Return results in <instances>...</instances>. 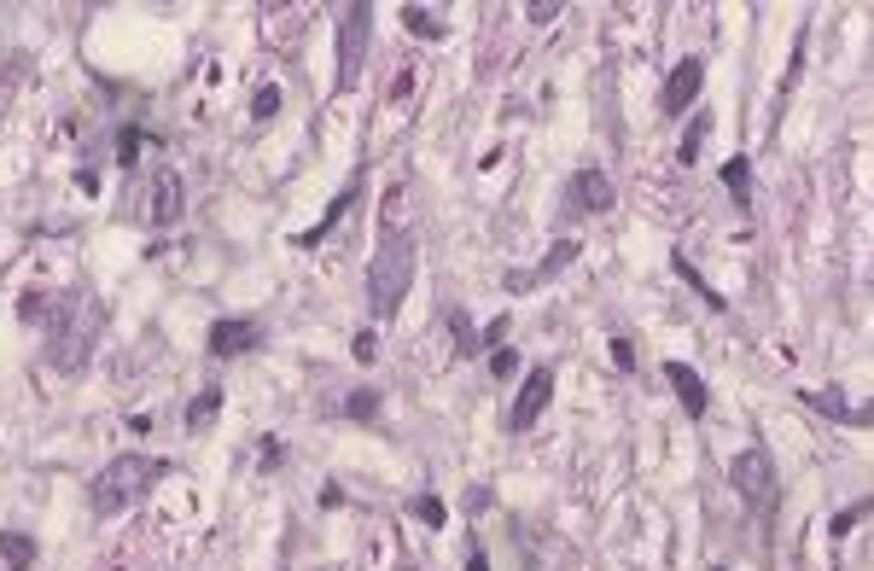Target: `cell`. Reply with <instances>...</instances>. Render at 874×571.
Here are the masks:
<instances>
[{
    "instance_id": "1",
    "label": "cell",
    "mask_w": 874,
    "mask_h": 571,
    "mask_svg": "<svg viewBox=\"0 0 874 571\" xmlns=\"http://www.w3.org/2000/svg\"><path fill=\"white\" fill-rule=\"evenodd\" d=\"M100 333H105V303L94 292H59L47 309V368L82 373L100 350Z\"/></svg>"
},
{
    "instance_id": "2",
    "label": "cell",
    "mask_w": 874,
    "mask_h": 571,
    "mask_svg": "<svg viewBox=\"0 0 874 571\" xmlns=\"http://www.w3.org/2000/svg\"><path fill=\"white\" fill-rule=\"evenodd\" d=\"M420 239L408 234V228H391V234L373 245V263H368V309L379 315V321H391L397 309H403V298L414 292V251Z\"/></svg>"
},
{
    "instance_id": "3",
    "label": "cell",
    "mask_w": 874,
    "mask_h": 571,
    "mask_svg": "<svg viewBox=\"0 0 874 571\" xmlns=\"http://www.w3.org/2000/svg\"><path fill=\"white\" fill-rule=\"evenodd\" d=\"M158 478H169V461H158V455H117V461L88 484V507H94L100 519H117V513H129Z\"/></svg>"
},
{
    "instance_id": "4",
    "label": "cell",
    "mask_w": 874,
    "mask_h": 571,
    "mask_svg": "<svg viewBox=\"0 0 874 571\" xmlns=\"http://www.w3.org/2000/svg\"><path fill=\"white\" fill-rule=\"evenodd\" d=\"M729 484H735V496L746 502V513H758V519H770L775 502H781V478H775V461L764 443H746L735 461H729Z\"/></svg>"
},
{
    "instance_id": "5",
    "label": "cell",
    "mask_w": 874,
    "mask_h": 571,
    "mask_svg": "<svg viewBox=\"0 0 874 571\" xmlns=\"http://www.w3.org/2000/svg\"><path fill=\"white\" fill-rule=\"evenodd\" d=\"M368 35H373V6H368V0L344 6V18H338V88H356V82H362Z\"/></svg>"
},
{
    "instance_id": "6",
    "label": "cell",
    "mask_w": 874,
    "mask_h": 571,
    "mask_svg": "<svg viewBox=\"0 0 874 571\" xmlns=\"http://www.w3.org/2000/svg\"><path fill=\"white\" fill-rule=\"evenodd\" d=\"M181 216H187V181L169 164H158L146 175V222L152 228H175Z\"/></svg>"
},
{
    "instance_id": "7",
    "label": "cell",
    "mask_w": 874,
    "mask_h": 571,
    "mask_svg": "<svg viewBox=\"0 0 874 571\" xmlns=\"http://www.w3.org/2000/svg\"><path fill=\"white\" fill-rule=\"evenodd\" d=\"M548 403H554V368H525V385H519V397L507 408V432L513 437L531 432L542 414H548Z\"/></svg>"
},
{
    "instance_id": "8",
    "label": "cell",
    "mask_w": 874,
    "mask_h": 571,
    "mask_svg": "<svg viewBox=\"0 0 874 571\" xmlns=\"http://www.w3.org/2000/svg\"><path fill=\"white\" fill-rule=\"evenodd\" d=\"M700 88H706V59H700V53L676 59V70L665 76V94H659V111H665V117H688L694 100H700Z\"/></svg>"
},
{
    "instance_id": "9",
    "label": "cell",
    "mask_w": 874,
    "mask_h": 571,
    "mask_svg": "<svg viewBox=\"0 0 874 571\" xmlns=\"http://www.w3.org/2000/svg\"><path fill=\"white\" fill-rule=\"evenodd\" d=\"M566 204H572L577 216H606L612 204H618V187H612V175L606 169H577L572 181H566Z\"/></svg>"
},
{
    "instance_id": "10",
    "label": "cell",
    "mask_w": 874,
    "mask_h": 571,
    "mask_svg": "<svg viewBox=\"0 0 874 571\" xmlns=\"http://www.w3.org/2000/svg\"><path fill=\"white\" fill-rule=\"evenodd\" d=\"M257 338H263V327H257L251 315H222V321L210 327V356H216V362L251 356V350H257Z\"/></svg>"
},
{
    "instance_id": "11",
    "label": "cell",
    "mask_w": 874,
    "mask_h": 571,
    "mask_svg": "<svg viewBox=\"0 0 874 571\" xmlns=\"http://www.w3.org/2000/svg\"><path fill=\"white\" fill-rule=\"evenodd\" d=\"M665 379H671V391H676V403H682L688 420H700V414L711 408V391H706V379H700V368H688V362H665Z\"/></svg>"
},
{
    "instance_id": "12",
    "label": "cell",
    "mask_w": 874,
    "mask_h": 571,
    "mask_svg": "<svg viewBox=\"0 0 874 571\" xmlns=\"http://www.w3.org/2000/svg\"><path fill=\"white\" fill-rule=\"evenodd\" d=\"M805 397V408H816V414H828V420H845V426H869V408H857L845 391H799Z\"/></svg>"
},
{
    "instance_id": "13",
    "label": "cell",
    "mask_w": 874,
    "mask_h": 571,
    "mask_svg": "<svg viewBox=\"0 0 874 571\" xmlns=\"http://www.w3.org/2000/svg\"><path fill=\"white\" fill-rule=\"evenodd\" d=\"M350 204H356V181H350V187H344V193H338V199H333V210H327V216H321V222H315V228H303V234L292 239V245H298V251H315V245H321V239H327V228H338V216H344V210H350Z\"/></svg>"
},
{
    "instance_id": "14",
    "label": "cell",
    "mask_w": 874,
    "mask_h": 571,
    "mask_svg": "<svg viewBox=\"0 0 874 571\" xmlns=\"http://www.w3.org/2000/svg\"><path fill=\"white\" fill-rule=\"evenodd\" d=\"M0 566L6 571H30L35 566V537L30 531H0Z\"/></svg>"
},
{
    "instance_id": "15",
    "label": "cell",
    "mask_w": 874,
    "mask_h": 571,
    "mask_svg": "<svg viewBox=\"0 0 874 571\" xmlns=\"http://www.w3.org/2000/svg\"><path fill=\"white\" fill-rule=\"evenodd\" d=\"M216 414H222V385H204L199 397L187 403V414H181V420H187V432H210V420H216Z\"/></svg>"
},
{
    "instance_id": "16",
    "label": "cell",
    "mask_w": 874,
    "mask_h": 571,
    "mask_svg": "<svg viewBox=\"0 0 874 571\" xmlns=\"http://www.w3.org/2000/svg\"><path fill=\"white\" fill-rule=\"evenodd\" d=\"M577 251H583L577 239H554V251H548L537 269H531V280H537V286H548V280H554L560 269H572V263H577Z\"/></svg>"
},
{
    "instance_id": "17",
    "label": "cell",
    "mask_w": 874,
    "mask_h": 571,
    "mask_svg": "<svg viewBox=\"0 0 874 571\" xmlns=\"http://www.w3.org/2000/svg\"><path fill=\"white\" fill-rule=\"evenodd\" d=\"M403 24H408V35H420V41H443V35H449V24L437 18L432 6H403Z\"/></svg>"
},
{
    "instance_id": "18",
    "label": "cell",
    "mask_w": 874,
    "mask_h": 571,
    "mask_svg": "<svg viewBox=\"0 0 874 571\" xmlns=\"http://www.w3.org/2000/svg\"><path fill=\"white\" fill-rule=\"evenodd\" d=\"M706 135H711V111H700V117L682 129V152H676V164H700V152H706Z\"/></svg>"
},
{
    "instance_id": "19",
    "label": "cell",
    "mask_w": 874,
    "mask_h": 571,
    "mask_svg": "<svg viewBox=\"0 0 874 571\" xmlns=\"http://www.w3.org/2000/svg\"><path fill=\"white\" fill-rule=\"evenodd\" d=\"M723 187L735 193V204H746L752 199V164H746V158H729V164H723Z\"/></svg>"
},
{
    "instance_id": "20",
    "label": "cell",
    "mask_w": 874,
    "mask_h": 571,
    "mask_svg": "<svg viewBox=\"0 0 874 571\" xmlns=\"http://www.w3.org/2000/svg\"><path fill=\"white\" fill-rule=\"evenodd\" d=\"M671 269L682 274V280H688V286H694V292H700V298H706L711 309H717V315H723V309H729V303H723V292H711L706 280H700V269H694V263H688V257H671Z\"/></svg>"
},
{
    "instance_id": "21",
    "label": "cell",
    "mask_w": 874,
    "mask_h": 571,
    "mask_svg": "<svg viewBox=\"0 0 874 571\" xmlns=\"http://www.w3.org/2000/svg\"><path fill=\"white\" fill-rule=\"evenodd\" d=\"M379 414V391L373 385H356L350 397H344V420H373Z\"/></svg>"
},
{
    "instance_id": "22",
    "label": "cell",
    "mask_w": 874,
    "mask_h": 571,
    "mask_svg": "<svg viewBox=\"0 0 874 571\" xmlns=\"http://www.w3.org/2000/svg\"><path fill=\"white\" fill-rule=\"evenodd\" d=\"M280 105H286V94H280L274 82H263V88H257V100H251V123H274V117H280Z\"/></svg>"
},
{
    "instance_id": "23",
    "label": "cell",
    "mask_w": 874,
    "mask_h": 571,
    "mask_svg": "<svg viewBox=\"0 0 874 571\" xmlns=\"http://www.w3.org/2000/svg\"><path fill=\"white\" fill-rule=\"evenodd\" d=\"M146 140H152V135H146V129H135V123H129V129L117 135V164H135V158H140V146H146Z\"/></svg>"
},
{
    "instance_id": "24",
    "label": "cell",
    "mask_w": 874,
    "mask_h": 571,
    "mask_svg": "<svg viewBox=\"0 0 874 571\" xmlns=\"http://www.w3.org/2000/svg\"><path fill=\"white\" fill-rule=\"evenodd\" d=\"M408 513H414L420 525H432V531H437V525H443V519H449V513H443V502H437V496H414V502H408Z\"/></svg>"
},
{
    "instance_id": "25",
    "label": "cell",
    "mask_w": 874,
    "mask_h": 571,
    "mask_svg": "<svg viewBox=\"0 0 874 571\" xmlns=\"http://www.w3.org/2000/svg\"><path fill=\"white\" fill-rule=\"evenodd\" d=\"M857 519H869V502H851L845 513L828 519V537H845V531H857Z\"/></svg>"
},
{
    "instance_id": "26",
    "label": "cell",
    "mask_w": 874,
    "mask_h": 571,
    "mask_svg": "<svg viewBox=\"0 0 874 571\" xmlns=\"http://www.w3.org/2000/svg\"><path fill=\"white\" fill-rule=\"evenodd\" d=\"M799 70H805V35L793 41V65H787V76H781V105H787V94L799 88ZM781 105H775V111H781Z\"/></svg>"
},
{
    "instance_id": "27",
    "label": "cell",
    "mask_w": 874,
    "mask_h": 571,
    "mask_svg": "<svg viewBox=\"0 0 874 571\" xmlns=\"http://www.w3.org/2000/svg\"><path fill=\"white\" fill-rule=\"evenodd\" d=\"M490 373H496V379H513V373H519V350L496 344V350H490Z\"/></svg>"
},
{
    "instance_id": "28",
    "label": "cell",
    "mask_w": 874,
    "mask_h": 571,
    "mask_svg": "<svg viewBox=\"0 0 874 571\" xmlns=\"http://www.w3.org/2000/svg\"><path fill=\"white\" fill-rule=\"evenodd\" d=\"M47 309H53V298H47V292H24V298H18V315H24V321H41Z\"/></svg>"
},
{
    "instance_id": "29",
    "label": "cell",
    "mask_w": 874,
    "mask_h": 571,
    "mask_svg": "<svg viewBox=\"0 0 874 571\" xmlns=\"http://www.w3.org/2000/svg\"><path fill=\"white\" fill-rule=\"evenodd\" d=\"M350 356H356V362H373V356H379V333H373V327H362V333H356V344H350Z\"/></svg>"
},
{
    "instance_id": "30",
    "label": "cell",
    "mask_w": 874,
    "mask_h": 571,
    "mask_svg": "<svg viewBox=\"0 0 874 571\" xmlns=\"http://www.w3.org/2000/svg\"><path fill=\"white\" fill-rule=\"evenodd\" d=\"M560 12H566L560 0H531V6H525V18H531V24H554Z\"/></svg>"
},
{
    "instance_id": "31",
    "label": "cell",
    "mask_w": 874,
    "mask_h": 571,
    "mask_svg": "<svg viewBox=\"0 0 874 571\" xmlns=\"http://www.w3.org/2000/svg\"><path fill=\"white\" fill-rule=\"evenodd\" d=\"M612 362H618L624 373L636 368V350H630V338H612Z\"/></svg>"
},
{
    "instance_id": "32",
    "label": "cell",
    "mask_w": 874,
    "mask_h": 571,
    "mask_svg": "<svg viewBox=\"0 0 874 571\" xmlns=\"http://www.w3.org/2000/svg\"><path fill=\"white\" fill-rule=\"evenodd\" d=\"M280 461H286V449H280L274 437H263V472H274V467H280Z\"/></svg>"
},
{
    "instance_id": "33",
    "label": "cell",
    "mask_w": 874,
    "mask_h": 571,
    "mask_svg": "<svg viewBox=\"0 0 874 571\" xmlns=\"http://www.w3.org/2000/svg\"><path fill=\"white\" fill-rule=\"evenodd\" d=\"M408 88H414V70H403V76H397V88H391V105H403Z\"/></svg>"
},
{
    "instance_id": "34",
    "label": "cell",
    "mask_w": 874,
    "mask_h": 571,
    "mask_svg": "<svg viewBox=\"0 0 874 571\" xmlns=\"http://www.w3.org/2000/svg\"><path fill=\"white\" fill-rule=\"evenodd\" d=\"M467 571H490V560H484V548H472V554H467Z\"/></svg>"
},
{
    "instance_id": "35",
    "label": "cell",
    "mask_w": 874,
    "mask_h": 571,
    "mask_svg": "<svg viewBox=\"0 0 874 571\" xmlns=\"http://www.w3.org/2000/svg\"><path fill=\"white\" fill-rule=\"evenodd\" d=\"M711 571H729V566H711Z\"/></svg>"
}]
</instances>
